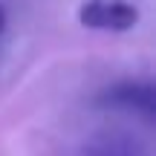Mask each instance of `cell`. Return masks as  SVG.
Here are the masks:
<instances>
[{"mask_svg": "<svg viewBox=\"0 0 156 156\" xmlns=\"http://www.w3.org/2000/svg\"><path fill=\"white\" fill-rule=\"evenodd\" d=\"M78 23L84 29L127 32L139 23V6L130 0H84L78 6Z\"/></svg>", "mask_w": 156, "mask_h": 156, "instance_id": "cell-1", "label": "cell"}, {"mask_svg": "<svg viewBox=\"0 0 156 156\" xmlns=\"http://www.w3.org/2000/svg\"><path fill=\"white\" fill-rule=\"evenodd\" d=\"M98 104H113V107H130V110H142L151 116L156 98H153V87L151 84H133V81H124L116 84L113 90H104L98 95Z\"/></svg>", "mask_w": 156, "mask_h": 156, "instance_id": "cell-2", "label": "cell"}, {"mask_svg": "<svg viewBox=\"0 0 156 156\" xmlns=\"http://www.w3.org/2000/svg\"><path fill=\"white\" fill-rule=\"evenodd\" d=\"M84 156H142V151L127 136H98L84 151Z\"/></svg>", "mask_w": 156, "mask_h": 156, "instance_id": "cell-3", "label": "cell"}, {"mask_svg": "<svg viewBox=\"0 0 156 156\" xmlns=\"http://www.w3.org/2000/svg\"><path fill=\"white\" fill-rule=\"evenodd\" d=\"M3 29H6V12H3V6H0V35H3Z\"/></svg>", "mask_w": 156, "mask_h": 156, "instance_id": "cell-4", "label": "cell"}]
</instances>
